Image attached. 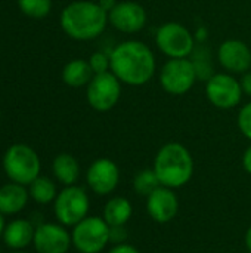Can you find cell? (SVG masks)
<instances>
[{"instance_id": "6da1fadb", "label": "cell", "mask_w": 251, "mask_h": 253, "mask_svg": "<svg viewBox=\"0 0 251 253\" xmlns=\"http://www.w3.org/2000/svg\"><path fill=\"white\" fill-rule=\"evenodd\" d=\"M111 71L127 86L139 87L152 80L157 61L152 49L139 40H126L118 43L109 52Z\"/></svg>"}, {"instance_id": "7a4b0ae2", "label": "cell", "mask_w": 251, "mask_h": 253, "mask_svg": "<svg viewBox=\"0 0 251 253\" xmlns=\"http://www.w3.org/2000/svg\"><path fill=\"white\" fill-rule=\"evenodd\" d=\"M59 25L72 40L87 42L99 37L108 25V13L92 0H75L68 3L61 15Z\"/></svg>"}, {"instance_id": "3957f363", "label": "cell", "mask_w": 251, "mask_h": 253, "mask_svg": "<svg viewBox=\"0 0 251 253\" xmlns=\"http://www.w3.org/2000/svg\"><path fill=\"white\" fill-rule=\"evenodd\" d=\"M152 169L163 187L182 188L194 176V157L183 144L167 142L157 151Z\"/></svg>"}, {"instance_id": "277c9868", "label": "cell", "mask_w": 251, "mask_h": 253, "mask_svg": "<svg viewBox=\"0 0 251 253\" xmlns=\"http://www.w3.org/2000/svg\"><path fill=\"white\" fill-rule=\"evenodd\" d=\"M3 170L10 182L28 187L37 176H40L41 162L34 148L27 144L10 145L3 156Z\"/></svg>"}, {"instance_id": "5b68a950", "label": "cell", "mask_w": 251, "mask_h": 253, "mask_svg": "<svg viewBox=\"0 0 251 253\" xmlns=\"http://www.w3.org/2000/svg\"><path fill=\"white\" fill-rule=\"evenodd\" d=\"M155 44L158 50L169 59L189 58L195 50V36L180 22H164L155 33Z\"/></svg>"}, {"instance_id": "8992f818", "label": "cell", "mask_w": 251, "mask_h": 253, "mask_svg": "<svg viewBox=\"0 0 251 253\" xmlns=\"http://www.w3.org/2000/svg\"><path fill=\"white\" fill-rule=\"evenodd\" d=\"M89 211L90 199L86 190L78 185L64 187L53 202L55 218L64 227H75L89 216Z\"/></svg>"}, {"instance_id": "52a82bcc", "label": "cell", "mask_w": 251, "mask_h": 253, "mask_svg": "<svg viewBox=\"0 0 251 253\" xmlns=\"http://www.w3.org/2000/svg\"><path fill=\"white\" fill-rule=\"evenodd\" d=\"M163 90L173 96L188 93L198 80L194 62L189 58L167 59L158 74Z\"/></svg>"}, {"instance_id": "ba28073f", "label": "cell", "mask_w": 251, "mask_h": 253, "mask_svg": "<svg viewBox=\"0 0 251 253\" xmlns=\"http://www.w3.org/2000/svg\"><path fill=\"white\" fill-rule=\"evenodd\" d=\"M111 227L102 216H87L72 227V246L80 253H101L109 242Z\"/></svg>"}, {"instance_id": "9c48e42d", "label": "cell", "mask_w": 251, "mask_h": 253, "mask_svg": "<svg viewBox=\"0 0 251 253\" xmlns=\"http://www.w3.org/2000/svg\"><path fill=\"white\" fill-rule=\"evenodd\" d=\"M121 84L112 71L95 74L86 86L87 104L98 113L111 111L121 98Z\"/></svg>"}, {"instance_id": "30bf717a", "label": "cell", "mask_w": 251, "mask_h": 253, "mask_svg": "<svg viewBox=\"0 0 251 253\" xmlns=\"http://www.w3.org/2000/svg\"><path fill=\"white\" fill-rule=\"evenodd\" d=\"M240 80L231 73H215L206 82V96L219 110H232L243 99Z\"/></svg>"}, {"instance_id": "8fae6325", "label": "cell", "mask_w": 251, "mask_h": 253, "mask_svg": "<svg viewBox=\"0 0 251 253\" xmlns=\"http://www.w3.org/2000/svg\"><path fill=\"white\" fill-rule=\"evenodd\" d=\"M86 182L96 196H108L114 193L120 184V168L111 159H96L87 168Z\"/></svg>"}, {"instance_id": "7c38bea8", "label": "cell", "mask_w": 251, "mask_h": 253, "mask_svg": "<svg viewBox=\"0 0 251 253\" xmlns=\"http://www.w3.org/2000/svg\"><path fill=\"white\" fill-rule=\"evenodd\" d=\"M33 246L37 253H67L72 246L71 233L59 222L40 224L36 227Z\"/></svg>"}, {"instance_id": "4fadbf2b", "label": "cell", "mask_w": 251, "mask_h": 253, "mask_svg": "<svg viewBox=\"0 0 251 253\" xmlns=\"http://www.w3.org/2000/svg\"><path fill=\"white\" fill-rule=\"evenodd\" d=\"M146 10L142 4L126 0L118 1L117 6L108 13V22L120 33L133 34L146 25Z\"/></svg>"}, {"instance_id": "5bb4252c", "label": "cell", "mask_w": 251, "mask_h": 253, "mask_svg": "<svg viewBox=\"0 0 251 253\" xmlns=\"http://www.w3.org/2000/svg\"><path fill=\"white\" fill-rule=\"evenodd\" d=\"M217 59L231 74H244L251 68V49L238 39L225 40L217 49Z\"/></svg>"}, {"instance_id": "9a60e30c", "label": "cell", "mask_w": 251, "mask_h": 253, "mask_svg": "<svg viewBox=\"0 0 251 253\" xmlns=\"http://www.w3.org/2000/svg\"><path fill=\"white\" fill-rule=\"evenodd\" d=\"M146 211L157 224H169L179 213V199L175 190L160 185L146 197Z\"/></svg>"}, {"instance_id": "2e32d148", "label": "cell", "mask_w": 251, "mask_h": 253, "mask_svg": "<svg viewBox=\"0 0 251 253\" xmlns=\"http://www.w3.org/2000/svg\"><path fill=\"white\" fill-rule=\"evenodd\" d=\"M30 194L25 185L9 182L0 187V212L4 216H12L25 209Z\"/></svg>"}, {"instance_id": "e0dca14e", "label": "cell", "mask_w": 251, "mask_h": 253, "mask_svg": "<svg viewBox=\"0 0 251 253\" xmlns=\"http://www.w3.org/2000/svg\"><path fill=\"white\" fill-rule=\"evenodd\" d=\"M34 233H36V227L30 221L13 219L7 222L1 239L4 245L12 251H22L33 243Z\"/></svg>"}, {"instance_id": "ac0fdd59", "label": "cell", "mask_w": 251, "mask_h": 253, "mask_svg": "<svg viewBox=\"0 0 251 253\" xmlns=\"http://www.w3.org/2000/svg\"><path fill=\"white\" fill-rule=\"evenodd\" d=\"M52 172L59 184H62L64 187H70L77 184L81 170L78 160L72 154L61 153L52 162Z\"/></svg>"}, {"instance_id": "d6986e66", "label": "cell", "mask_w": 251, "mask_h": 253, "mask_svg": "<svg viewBox=\"0 0 251 253\" xmlns=\"http://www.w3.org/2000/svg\"><path fill=\"white\" fill-rule=\"evenodd\" d=\"M93 76L95 74L90 68L89 61L81 59V58H75V59L68 61L64 65L62 73H61L62 82L67 86L74 87V89L87 86L90 83V80L93 79Z\"/></svg>"}, {"instance_id": "ffe728a7", "label": "cell", "mask_w": 251, "mask_h": 253, "mask_svg": "<svg viewBox=\"0 0 251 253\" xmlns=\"http://www.w3.org/2000/svg\"><path fill=\"white\" fill-rule=\"evenodd\" d=\"M133 215V206L129 199L115 196L111 197L102 211V218L109 227H126Z\"/></svg>"}, {"instance_id": "44dd1931", "label": "cell", "mask_w": 251, "mask_h": 253, "mask_svg": "<svg viewBox=\"0 0 251 253\" xmlns=\"http://www.w3.org/2000/svg\"><path fill=\"white\" fill-rule=\"evenodd\" d=\"M27 188H28L30 199H33L38 205H49V203L55 202V199L59 193L56 188V184L50 178L41 176V175L37 176Z\"/></svg>"}, {"instance_id": "7402d4cb", "label": "cell", "mask_w": 251, "mask_h": 253, "mask_svg": "<svg viewBox=\"0 0 251 253\" xmlns=\"http://www.w3.org/2000/svg\"><path fill=\"white\" fill-rule=\"evenodd\" d=\"M160 181L154 172V169H143L139 170L133 179V190L138 196L148 197L151 193H154L160 187Z\"/></svg>"}, {"instance_id": "603a6c76", "label": "cell", "mask_w": 251, "mask_h": 253, "mask_svg": "<svg viewBox=\"0 0 251 253\" xmlns=\"http://www.w3.org/2000/svg\"><path fill=\"white\" fill-rule=\"evenodd\" d=\"M191 61L194 62L198 80L207 82L215 74L212 68V56L207 47H195V50L191 55Z\"/></svg>"}, {"instance_id": "cb8c5ba5", "label": "cell", "mask_w": 251, "mask_h": 253, "mask_svg": "<svg viewBox=\"0 0 251 253\" xmlns=\"http://www.w3.org/2000/svg\"><path fill=\"white\" fill-rule=\"evenodd\" d=\"M19 10L33 19L46 18L52 10V0H18Z\"/></svg>"}, {"instance_id": "d4e9b609", "label": "cell", "mask_w": 251, "mask_h": 253, "mask_svg": "<svg viewBox=\"0 0 251 253\" xmlns=\"http://www.w3.org/2000/svg\"><path fill=\"white\" fill-rule=\"evenodd\" d=\"M89 64L90 68L93 71V74H101V73H107L111 71V61H109V53L107 52H95L90 55L89 58Z\"/></svg>"}, {"instance_id": "484cf974", "label": "cell", "mask_w": 251, "mask_h": 253, "mask_svg": "<svg viewBox=\"0 0 251 253\" xmlns=\"http://www.w3.org/2000/svg\"><path fill=\"white\" fill-rule=\"evenodd\" d=\"M237 125H238V129L240 132L251 141V101L244 104L241 108H240V113H238V119H237Z\"/></svg>"}, {"instance_id": "4316f807", "label": "cell", "mask_w": 251, "mask_h": 253, "mask_svg": "<svg viewBox=\"0 0 251 253\" xmlns=\"http://www.w3.org/2000/svg\"><path fill=\"white\" fill-rule=\"evenodd\" d=\"M127 240V231L126 227H111L109 231V242L114 245H120V243H126Z\"/></svg>"}, {"instance_id": "83f0119b", "label": "cell", "mask_w": 251, "mask_h": 253, "mask_svg": "<svg viewBox=\"0 0 251 253\" xmlns=\"http://www.w3.org/2000/svg\"><path fill=\"white\" fill-rule=\"evenodd\" d=\"M108 253H141L135 246L129 245V243H120V245H114Z\"/></svg>"}, {"instance_id": "f1b7e54d", "label": "cell", "mask_w": 251, "mask_h": 253, "mask_svg": "<svg viewBox=\"0 0 251 253\" xmlns=\"http://www.w3.org/2000/svg\"><path fill=\"white\" fill-rule=\"evenodd\" d=\"M240 84H241L243 93L251 98V71H247V73L243 74V77L240 80Z\"/></svg>"}, {"instance_id": "f546056e", "label": "cell", "mask_w": 251, "mask_h": 253, "mask_svg": "<svg viewBox=\"0 0 251 253\" xmlns=\"http://www.w3.org/2000/svg\"><path fill=\"white\" fill-rule=\"evenodd\" d=\"M243 168L249 175H251V144L246 148L243 154Z\"/></svg>"}, {"instance_id": "4dcf8cb0", "label": "cell", "mask_w": 251, "mask_h": 253, "mask_svg": "<svg viewBox=\"0 0 251 253\" xmlns=\"http://www.w3.org/2000/svg\"><path fill=\"white\" fill-rule=\"evenodd\" d=\"M98 3H99V6L107 12V13H109L115 6H117V0H98Z\"/></svg>"}, {"instance_id": "1f68e13d", "label": "cell", "mask_w": 251, "mask_h": 253, "mask_svg": "<svg viewBox=\"0 0 251 253\" xmlns=\"http://www.w3.org/2000/svg\"><path fill=\"white\" fill-rule=\"evenodd\" d=\"M244 243H246V248L247 251L251 253V225L247 228L246 231V236H244Z\"/></svg>"}, {"instance_id": "d6a6232c", "label": "cell", "mask_w": 251, "mask_h": 253, "mask_svg": "<svg viewBox=\"0 0 251 253\" xmlns=\"http://www.w3.org/2000/svg\"><path fill=\"white\" fill-rule=\"evenodd\" d=\"M6 219H4V215L0 212V239L3 237V233H4V228H6Z\"/></svg>"}, {"instance_id": "836d02e7", "label": "cell", "mask_w": 251, "mask_h": 253, "mask_svg": "<svg viewBox=\"0 0 251 253\" xmlns=\"http://www.w3.org/2000/svg\"><path fill=\"white\" fill-rule=\"evenodd\" d=\"M206 34H207L206 28H200V30H198V33H197V34H194V36H195V40H201V39L204 40V39L207 37Z\"/></svg>"}, {"instance_id": "e575fe53", "label": "cell", "mask_w": 251, "mask_h": 253, "mask_svg": "<svg viewBox=\"0 0 251 253\" xmlns=\"http://www.w3.org/2000/svg\"><path fill=\"white\" fill-rule=\"evenodd\" d=\"M10 253H27V252H24V251H13V252H10Z\"/></svg>"}, {"instance_id": "d590c367", "label": "cell", "mask_w": 251, "mask_h": 253, "mask_svg": "<svg viewBox=\"0 0 251 253\" xmlns=\"http://www.w3.org/2000/svg\"><path fill=\"white\" fill-rule=\"evenodd\" d=\"M0 114H1V113H0Z\"/></svg>"}]
</instances>
